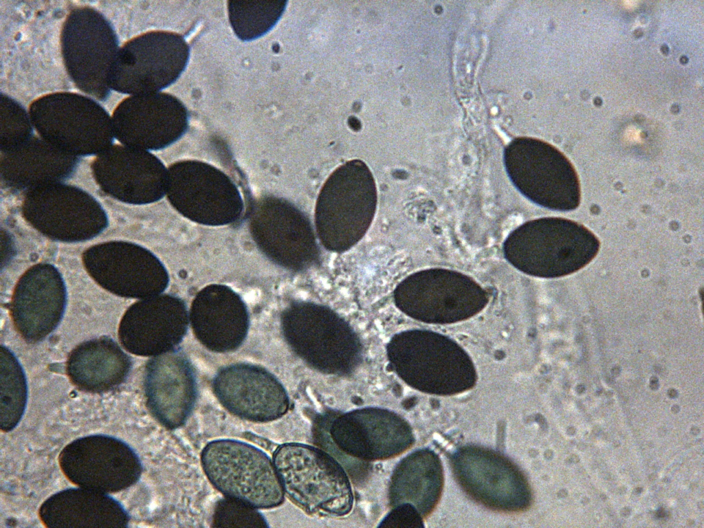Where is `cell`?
Listing matches in <instances>:
<instances>
[{
  "instance_id": "cell-1",
  "label": "cell",
  "mask_w": 704,
  "mask_h": 528,
  "mask_svg": "<svg viewBox=\"0 0 704 528\" xmlns=\"http://www.w3.org/2000/svg\"><path fill=\"white\" fill-rule=\"evenodd\" d=\"M273 463L284 492L306 512L341 517L352 509L349 477L326 452L302 443H285L275 450Z\"/></svg>"
},
{
  "instance_id": "cell-2",
  "label": "cell",
  "mask_w": 704,
  "mask_h": 528,
  "mask_svg": "<svg viewBox=\"0 0 704 528\" xmlns=\"http://www.w3.org/2000/svg\"><path fill=\"white\" fill-rule=\"evenodd\" d=\"M201 461L210 482L226 497L261 509L283 501L284 490L274 463L250 443L225 439L210 441L202 450Z\"/></svg>"
},
{
  "instance_id": "cell-3",
  "label": "cell",
  "mask_w": 704,
  "mask_h": 528,
  "mask_svg": "<svg viewBox=\"0 0 704 528\" xmlns=\"http://www.w3.org/2000/svg\"><path fill=\"white\" fill-rule=\"evenodd\" d=\"M60 46L65 69L76 87L96 98H104L118 51L110 23L94 8H74L63 23Z\"/></svg>"
},
{
  "instance_id": "cell-4",
  "label": "cell",
  "mask_w": 704,
  "mask_h": 528,
  "mask_svg": "<svg viewBox=\"0 0 704 528\" xmlns=\"http://www.w3.org/2000/svg\"><path fill=\"white\" fill-rule=\"evenodd\" d=\"M189 55L187 42L178 34L165 31L142 34L118 49L109 87L132 95L160 92L180 76Z\"/></svg>"
},
{
  "instance_id": "cell-5",
  "label": "cell",
  "mask_w": 704,
  "mask_h": 528,
  "mask_svg": "<svg viewBox=\"0 0 704 528\" xmlns=\"http://www.w3.org/2000/svg\"><path fill=\"white\" fill-rule=\"evenodd\" d=\"M455 479L472 499L504 512L526 510L531 503L527 480L516 465L486 448L465 446L450 457Z\"/></svg>"
},
{
  "instance_id": "cell-6",
  "label": "cell",
  "mask_w": 704,
  "mask_h": 528,
  "mask_svg": "<svg viewBox=\"0 0 704 528\" xmlns=\"http://www.w3.org/2000/svg\"><path fill=\"white\" fill-rule=\"evenodd\" d=\"M59 463L72 483L104 493L128 488L138 481L142 471L138 456L128 444L104 434L70 442L61 451Z\"/></svg>"
},
{
  "instance_id": "cell-7",
  "label": "cell",
  "mask_w": 704,
  "mask_h": 528,
  "mask_svg": "<svg viewBox=\"0 0 704 528\" xmlns=\"http://www.w3.org/2000/svg\"><path fill=\"white\" fill-rule=\"evenodd\" d=\"M329 432L340 450L368 461L399 455L415 441L406 419L396 412L377 408L358 409L338 416L331 424Z\"/></svg>"
},
{
  "instance_id": "cell-8",
  "label": "cell",
  "mask_w": 704,
  "mask_h": 528,
  "mask_svg": "<svg viewBox=\"0 0 704 528\" xmlns=\"http://www.w3.org/2000/svg\"><path fill=\"white\" fill-rule=\"evenodd\" d=\"M189 113L175 96L162 92L133 95L116 108L112 126L120 140L137 148L160 149L179 139Z\"/></svg>"
},
{
  "instance_id": "cell-9",
  "label": "cell",
  "mask_w": 704,
  "mask_h": 528,
  "mask_svg": "<svg viewBox=\"0 0 704 528\" xmlns=\"http://www.w3.org/2000/svg\"><path fill=\"white\" fill-rule=\"evenodd\" d=\"M83 260L98 284L119 296L150 298L165 287L162 265L140 248L122 244L94 247L84 254Z\"/></svg>"
},
{
  "instance_id": "cell-10",
  "label": "cell",
  "mask_w": 704,
  "mask_h": 528,
  "mask_svg": "<svg viewBox=\"0 0 704 528\" xmlns=\"http://www.w3.org/2000/svg\"><path fill=\"white\" fill-rule=\"evenodd\" d=\"M67 293L58 270L38 264L19 279L11 300V316L19 334L29 342L42 340L58 325L65 312Z\"/></svg>"
},
{
  "instance_id": "cell-11",
  "label": "cell",
  "mask_w": 704,
  "mask_h": 528,
  "mask_svg": "<svg viewBox=\"0 0 704 528\" xmlns=\"http://www.w3.org/2000/svg\"><path fill=\"white\" fill-rule=\"evenodd\" d=\"M213 388L225 408L253 422L276 420L289 407L287 397L278 382L255 366L236 364L223 368L214 379Z\"/></svg>"
},
{
  "instance_id": "cell-12",
  "label": "cell",
  "mask_w": 704,
  "mask_h": 528,
  "mask_svg": "<svg viewBox=\"0 0 704 528\" xmlns=\"http://www.w3.org/2000/svg\"><path fill=\"white\" fill-rule=\"evenodd\" d=\"M30 118L43 136L55 142L77 138L111 141L112 120L105 109L89 98L75 93L50 94L30 106Z\"/></svg>"
},
{
  "instance_id": "cell-13",
  "label": "cell",
  "mask_w": 704,
  "mask_h": 528,
  "mask_svg": "<svg viewBox=\"0 0 704 528\" xmlns=\"http://www.w3.org/2000/svg\"><path fill=\"white\" fill-rule=\"evenodd\" d=\"M145 394L155 418L168 429L185 424L196 400V383L190 365L183 359L162 355L151 360L145 373Z\"/></svg>"
},
{
  "instance_id": "cell-14",
  "label": "cell",
  "mask_w": 704,
  "mask_h": 528,
  "mask_svg": "<svg viewBox=\"0 0 704 528\" xmlns=\"http://www.w3.org/2000/svg\"><path fill=\"white\" fill-rule=\"evenodd\" d=\"M39 516L48 527H121L129 520L115 498L83 487L53 494L41 505Z\"/></svg>"
},
{
  "instance_id": "cell-15",
  "label": "cell",
  "mask_w": 704,
  "mask_h": 528,
  "mask_svg": "<svg viewBox=\"0 0 704 528\" xmlns=\"http://www.w3.org/2000/svg\"><path fill=\"white\" fill-rule=\"evenodd\" d=\"M131 368L130 357L106 336L85 341L75 347L67 361V373L78 388L104 393L124 382Z\"/></svg>"
},
{
  "instance_id": "cell-16",
  "label": "cell",
  "mask_w": 704,
  "mask_h": 528,
  "mask_svg": "<svg viewBox=\"0 0 704 528\" xmlns=\"http://www.w3.org/2000/svg\"><path fill=\"white\" fill-rule=\"evenodd\" d=\"M443 486V470L438 455L429 449L417 450L396 467L390 481V503L411 504L426 517L437 506Z\"/></svg>"
},
{
  "instance_id": "cell-17",
  "label": "cell",
  "mask_w": 704,
  "mask_h": 528,
  "mask_svg": "<svg viewBox=\"0 0 704 528\" xmlns=\"http://www.w3.org/2000/svg\"><path fill=\"white\" fill-rule=\"evenodd\" d=\"M166 296H152L132 305L123 315L118 338L137 355L162 353L170 344V303Z\"/></svg>"
},
{
  "instance_id": "cell-18",
  "label": "cell",
  "mask_w": 704,
  "mask_h": 528,
  "mask_svg": "<svg viewBox=\"0 0 704 528\" xmlns=\"http://www.w3.org/2000/svg\"><path fill=\"white\" fill-rule=\"evenodd\" d=\"M285 1H230L228 18L235 34L249 41L267 33L278 21Z\"/></svg>"
},
{
  "instance_id": "cell-19",
  "label": "cell",
  "mask_w": 704,
  "mask_h": 528,
  "mask_svg": "<svg viewBox=\"0 0 704 528\" xmlns=\"http://www.w3.org/2000/svg\"><path fill=\"white\" fill-rule=\"evenodd\" d=\"M27 382L23 370L12 352L1 346V428L13 430L20 421L27 403Z\"/></svg>"
},
{
  "instance_id": "cell-20",
  "label": "cell",
  "mask_w": 704,
  "mask_h": 528,
  "mask_svg": "<svg viewBox=\"0 0 704 528\" xmlns=\"http://www.w3.org/2000/svg\"><path fill=\"white\" fill-rule=\"evenodd\" d=\"M257 508L230 497L219 500L215 506L212 526L267 527V521Z\"/></svg>"
},
{
  "instance_id": "cell-21",
  "label": "cell",
  "mask_w": 704,
  "mask_h": 528,
  "mask_svg": "<svg viewBox=\"0 0 704 528\" xmlns=\"http://www.w3.org/2000/svg\"><path fill=\"white\" fill-rule=\"evenodd\" d=\"M422 516L411 504L401 503L395 507L382 519L379 527H424Z\"/></svg>"
},
{
  "instance_id": "cell-22",
  "label": "cell",
  "mask_w": 704,
  "mask_h": 528,
  "mask_svg": "<svg viewBox=\"0 0 704 528\" xmlns=\"http://www.w3.org/2000/svg\"><path fill=\"white\" fill-rule=\"evenodd\" d=\"M620 514L624 517H628L630 514V509L628 507H624L622 509Z\"/></svg>"
},
{
  "instance_id": "cell-23",
  "label": "cell",
  "mask_w": 704,
  "mask_h": 528,
  "mask_svg": "<svg viewBox=\"0 0 704 528\" xmlns=\"http://www.w3.org/2000/svg\"><path fill=\"white\" fill-rule=\"evenodd\" d=\"M690 432L692 434L697 435L700 432V430L698 427L693 426L692 427Z\"/></svg>"
},
{
  "instance_id": "cell-24",
  "label": "cell",
  "mask_w": 704,
  "mask_h": 528,
  "mask_svg": "<svg viewBox=\"0 0 704 528\" xmlns=\"http://www.w3.org/2000/svg\"><path fill=\"white\" fill-rule=\"evenodd\" d=\"M570 460H571V462L577 463H578L580 461V458H579V456L578 455L573 454L571 456Z\"/></svg>"
},
{
  "instance_id": "cell-25",
  "label": "cell",
  "mask_w": 704,
  "mask_h": 528,
  "mask_svg": "<svg viewBox=\"0 0 704 528\" xmlns=\"http://www.w3.org/2000/svg\"><path fill=\"white\" fill-rule=\"evenodd\" d=\"M657 515L658 517H664L666 515V512L663 509H660L657 512Z\"/></svg>"
},
{
  "instance_id": "cell-26",
  "label": "cell",
  "mask_w": 704,
  "mask_h": 528,
  "mask_svg": "<svg viewBox=\"0 0 704 528\" xmlns=\"http://www.w3.org/2000/svg\"><path fill=\"white\" fill-rule=\"evenodd\" d=\"M567 433L569 435H573L575 433V428L574 427H569L567 429Z\"/></svg>"
},
{
  "instance_id": "cell-27",
  "label": "cell",
  "mask_w": 704,
  "mask_h": 528,
  "mask_svg": "<svg viewBox=\"0 0 704 528\" xmlns=\"http://www.w3.org/2000/svg\"><path fill=\"white\" fill-rule=\"evenodd\" d=\"M600 428L598 426H595V427L593 428V433L594 434L597 435L600 433Z\"/></svg>"
},
{
  "instance_id": "cell-28",
  "label": "cell",
  "mask_w": 704,
  "mask_h": 528,
  "mask_svg": "<svg viewBox=\"0 0 704 528\" xmlns=\"http://www.w3.org/2000/svg\"><path fill=\"white\" fill-rule=\"evenodd\" d=\"M578 449H579L580 450H582V451H583L584 450H585V448H586V446H585V444H584V443H580L578 444Z\"/></svg>"
},
{
  "instance_id": "cell-29",
  "label": "cell",
  "mask_w": 704,
  "mask_h": 528,
  "mask_svg": "<svg viewBox=\"0 0 704 528\" xmlns=\"http://www.w3.org/2000/svg\"><path fill=\"white\" fill-rule=\"evenodd\" d=\"M672 411L673 412V413H677L679 411V406L676 405L673 406L672 408Z\"/></svg>"
},
{
  "instance_id": "cell-30",
  "label": "cell",
  "mask_w": 704,
  "mask_h": 528,
  "mask_svg": "<svg viewBox=\"0 0 704 528\" xmlns=\"http://www.w3.org/2000/svg\"><path fill=\"white\" fill-rule=\"evenodd\" d=\"M648 478L650 481H654L657 478V475L654 473H652L649 476Z\"/></svg>"
},
{
  "instance_id": "cell-31",
  "label": "cell",
  "mask_w": 704,
  "mask_h": 528,
  "mask_svg": "<svg viewBox=\"0 0 704 528\" xmlns=\"http://www.w3.org/2000/svg\"><path fill=\"white\" fill-rule=\"evenodd\" d=\"M588 502H589V498H587V497H584L582 499V503L584 504V505H586L587 503H588Z\"/></svg>"
},
{
  "instance_id": "cell-32",
  "label": "cell",
  "mask_w": 704,
  "mask_h": 528,
  "mask_svg": "<svg viewBox=\"0 0 704 528\" xmlns=\"http://www.w3.org/2000/svg\"><path fill=\"white\" fill-rule=\"evenodd\" d=\"M642 491H643V489L641 487H637V488H635V492L637 494H640L641 492H642Z\"/></svg>"
},
{
  "instance_id": "cell-33",
  "label": "cell",
  "mask_w": 704,
  "mask_h": 528,
  "mask_svg": "<svg viewBox=\"0 0 704 528\" xmlns=\"http://www.w3.org/2000/svg\"><path fill=\"white\" fill-rule=\"evenodd\" d=\"M703 506H704V505H703V501H701V502H699L698 503V507L699 509H702L703 508Z\"/></svg>"
},
{
  "instance_id": "cell-34",
  "label": "cell",
  "mask_w": 704,
  "mask_h": 528,
  "mask_svg": "<svg viewBox=\"0 0 704 528\" xmlns=\"http://www.w3.org/2000/svg\"><path fill=\"white\" fill-rule=\"evenodd\" d=\"M600 498H602V499L603 500H605L606 499V496L605 494H602L600 495Z\"/></svg>"
},
{
  "instance_id": "cell-35",
  "label": "cell",
  "mask_w": 704,
  "mask_h": 528,
  "mask_svg": "<svg viewBox=\"0 0 704 528\" xmlns=\"http://www.w3.org/2000/svg\"><path fill=\"white\" fill-rule=\"evenodd\" d=\"M694 521L693 520H688V525H692L694 524Z\"/></svg>"
}]
</instances>
